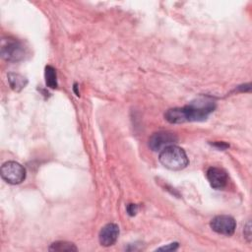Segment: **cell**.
<instances>
[{
    "mask_svg": "<svg viewBox=\"0 0 252 252\" xmlns=\"http://www.w3.org/2000/svg\"><path fill=\"white\" fill-rule=\"evenodd\" d=\"M216 102L211 97H199L183 107L168 109L164 118L169 123L203 121L215 110Z\"/></svg>",
    "mask_w": 252,
    "mask_h": 252,
    "instance_id": "6da1fadb",
    "label": "cell"
},
{
    "mask_svg": "<svg viewBox=\"0 0 252 252\" xmlns=\"http://www.w3.org/2000/svg\"><path fill=\"white\" fill-rule=\"evenodd\" d=\"M158 159L164 167L170 170H181L189 163L185 151L176 145H171L161 150Z\"/></svg>",
    "mask_w": 252,
    "mask_h": 252,
    "instance_id": "7a4b0ae2",
    "label": "cell"
},
{
    "mask_svg": "<svg viewBox=\"0 0 252 252\" xmlns=\"http://www.w3.org/2000/svg\"><path fill=\"white\" fill-rule=\"evenodd\" d=\"M1 177L10 184H20L26 178L25 167L14 160L6 161L1 166Z\"/></svg>",
    "mask_w": 252,
    "mask_h": 252,
    "instance_id": "3957f363",
    "label": "cell"
},
{
    "mask_svg": "<svg viewBox=\"0 0 252 252\" xmlns=\"http://www.w3.org/2000/svg\"><path fill=\"white\" fill-rule=\"evenodd\" d=\"M27 50L22 42L15 39H8L2 43L1 55L2 57L10 62L21 61L25 58Z\"/></svg>",
    "mask_w": 252,
    "mask_h": 252,
    "instance_id": "277c9868",
    "label": "cell"
},
{
    "mask_svg": "<svg viewBox=\"0 0 252 252\" xmlns=\"http://www.w3.org/2000/svg\"><path fill=\"white\" fill-rule=\"evenodd\" d=\"M178 141L177 136L169 131H159L154 133L149 139V147L154 152H160L164 148L175 145Z\"/></svg>",
    "mask_w": 252,
    "mask_h": 252,
    "instance_id": "5b68a950",
    "label": "cell"
},
{
    "mask_svg": "<svg viewBox=\"0 0 252 252\" xmlns=\"http://www.w3.org/2000/svg\"><path fill=\"white\" fill-rule=\"evenodd\" d=\"M210 226L215 232L229 236L234 233V230L236 228V222L232 217L220 215L215 217L211 220Z\"/></svg>",
    "mask_w": 252,
    "mask_h": 252,
    "instance_id": "8992f818",
    "label": "cell"
},
{
    "mask_svg": "<svg viewBox=\"0 0 252 252\" xmlns=\"http://www.w3.org/2000/svg\"><path fill=\"white\" fill-rule=\"evenodd\" d=\"M207 179L213 188L222 189L227 183L228 176L224 169L212 166L207 170Z\"/></svg>",
    "mask_w": 252,
    "mask_h": 252,
    "instance_id": "52a82bcc",
    "label": "cell"
},
{
    "mask_svg": "<svg viewBox=\"0 0 252 252\" xmlns=\"http://www.w3.org/2000/svg\"><path fill=\"white\" fill-rule=\"evenodd\" d=\"M119 236V227L115 223L105 224L99 231L98 240L100 245L108 247L113 245Z\"/></svg>",
    "mask_w": 252,
    "mask_h": 252,
    "instance_id": "ba28073f",
    "label": "cell"
},
{
    "mask_svg": "<svg viewBox=\"0 0 252 252\" xmlns=\"http://www.w3.org/2000/svg\"><path fill=\"white\" fill-rule=\"evenodd\" d=\"M7 77L11 89L15 92H21L28 84V79L19 73L11 72Z\"/></svg>",
    "mask_w": 252,
    "mask_h": 252,
    "instance_id": "9c48e42d",
    "label": "cell"
},
{
    "mask_svg": "<svg viewBox=\"0 0 252 252\" xmlns=\"http://www.w3.org/2000/svg\"><path fill=\"white\" fill-rule=\"evenodd\" d=\"M44 77H45V83L47 87H49L50 89L57 88V75H56L55 69L52 66L47 65L45 67Z\"/></svg>",
    "mask_w": 252,
    "mask_h": 252,
    "instance_id": "30bf717a",
    "label": "cell"
},
{
    "mask_svg": "<svg viewBox=\"0 0 252 252\" xmlns=\"http://www.w3.org/2000/svg\"><path fill=\"white\" fill-rule=\"evenodd\" d=\"M50 251H77V247L72 242L67 241H56L53 242L49 248Z\"/></svg>",
    "mask_w": 252,
    "mask_h": 252,
    "instance_id": "8fae6325",
    "label": "cell"
},
{
    "mask_svg": "<svg viewBox=\"0 0 252 252\" xmlns=\"http://www.w3.org/2000/svg\"><path fill=\"white\" fill-rule=\"evenodd\" d=\"M243 233H244V236L247 239V241L250 242L251 241V224H250V220H248L246 225L244 226Z\"/></svg>",
    "mask_w": 252,
    "mask_h": 252,
    "instance_id": "7c38bea8",
    "label": "cell"
},
{
    "mask_svg": "<svg viewBox=\"0 0 252 252\" xmlns=\"http://www.w3.org/2000/svg\"><path fill=\"white\" fill-rule=\"evenodd\" d=\"M178 248V243L177 242H173V243H170L166 246H162V247H159L158 248V251L160 250H163V251H172V250H176Z\"/></svg>",
    "mask_w": 252,
    "mask_h": 252,
    "instance_id": "4fadbf2b",
    "label": "cell"
},
{
    "mask_svg": "<svg viewBox=\"0 0 252 252\" xmlns=\"http://www.w3.org/2000/svg\"><path fill=\"white\" fill-rule=\"evenodd\" d=\"M137 210H138V206L135 205V204H129V205L127 206V212H128V214H129L130 216L136 215Z\"/></svg>",
    "mask_w": 252,
    "mask_h": 252,
    "instance_id": "5bb4252c",
    "label": "cell"
},
{
    "mask_svg": "<svg viewBox=\"0 0 252 252\" xmlns=\"http://www.w3.org/2000/svg\"><path fill=\"white\" fill-rule=\"evenodd\" d=\"M212 145L214 147H216L217 149H219V150H225V149H227L229 147V145L224 143V142H216V143H213Z\"/></svg>",
    "mask_w": 252,
    "mask_h": 252,
    "instance_id": "9a60e30c",
    "label": "cell"
},
{
    "mask_svg": "<svg viewBox=\"0 0 252 252\" xmlns=\"http://www.w3.org/2000/svg\"><path fill=\"white\" fill-rule=\"evenodd\" d=\"M74 91H75L76 95H79V92L77 91V84H75V85H74Z\"/></svg>",
    "mask_w": 252,
    "mask_h": 252,
    "instance_id": "2e32d148",
    "label": "cell"
}]
</instances>
